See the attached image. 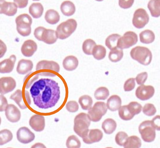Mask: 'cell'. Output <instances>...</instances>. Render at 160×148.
<instances>
[{"mask_svg": "<svg viewBox=\"0 0 160 148\" xmlns=\"http://www.w3.org/2000/svg\"><path fill=\"white\" fill-rule=\"evenodd\" d=\"M30 92L34 104L42 109L55 106L60 97L58 83L48 78H42L34 83Z\"/></svg>", "mask_w": 160, "mask_h": 148, "instance_id": "obj_1", "label": "cell"}, {"mask_svg": "<svg viewBox=\"0 0 160 148\" xmlns=\"http://www.w3.org/2000/svg\"><path fill=\"white\" fill-rule=\"evenodd\" d=\"M60 66L57 63L53 61L42 60L36 66V71L41 76L54 77L59 72Z\"/></svg>", "mask_w": 160, "mask_h": 148, "instance_id": "obj_2", "label": "cell"}, {"mask_svg": "<svg viewBox=\"0 0 160 148\" xmlns=\"http://www.w3.org/2000/svg\"><path fill=\"white\" fill-rule=\"evenodd\" d=\"M130 54L132 59L143 65H148L152 60V53L149 49L146 47H135L132 49Z\"/></svg>", "mask_w": 160, "mask_h": 148, "instance_id": "obj_3", "label": "cell"}, {"mask_svg": "<svg viewBox=\"0 0 160 148\" xmlns=\"http://www.w3.org/2000/svg\"><path fill=\"white\" fill-rule=\"evenodd\" d=\"M91 123V120L87 114L83 113L78 114L74 120V131L82 138L88 130Z\"/></svg>", "mask_w": 160, "mask_h": 148, "instance_id": "obj_4", "label": "cell"}, {"mask_svg": "<svg viewBox=\"0 0 160 148\" xmlns=\"http://www.w3.org/2000/svg\"><path fill=\"white\" fill-rule=\"evenodd\" d=\"M77 23L75 19H69L62 22L56 28V34L58 39L63 40L67 38L76 30Z\"/></svg>", "mask_w": 160, "mask_h": 148, "instance_id": "obj_5", "label": "cell"}, {"mask_svg": "<svg viewBox=\"0 0 160 148\" xmlns=\"http://www.w3.org/2000/svg\"><path fill=\"white\" fill-rule=\"evenodd\" d=\"M18 33L22 36H28L31 33L32 18L28 14H22L18 16L15 20Z\"/></svg>", "mask_w": 160, "mask_h": 148, "instance_id": "obj_6", "label": "cell"}, {"mask_svg": "<svg viewBox=\"0 0 160 148\" xmlns=\"http://www.w3.org/2000/svg\"><path fill=\"white\" fill-rule=\"evenodd\" d=\"M36 38L47 44H53L57 41L56 32L51 29H47L42 27H39L35 29L34 33Z\"/></svg>", "mask_w": 160, "mask_h": 148, "instance_id": "obj_7", "label": "cell"}, {"mask_svg": "<svg viewBox=\"0 0 160 148\" xmlns=\"http://www.w3.org/2000/svg\"><path fill=\"white\" fill-rule=\"evenodd\" d=\"M155 130L152 120L144 121L139 127V131L141 137L146 142H152L155 140L156 137Z\"/></svg>", "mask_w": 160, "mask_h": 148, "instance_id": "obj_8", "label": "cell"}, {"mask_svg": "<svg viewBox=\"0 0 160 148\" xmlns=\"http://www.w3.org/2000/svg\"><path fill=\"white\" fill-rule=\"evenodd\" d=\"M107 111V107L105 102H97L93 107L89 110L88 115L92 122H98L106 114Z\"/></svg>", "mask_w": 160, "mask_h": 148, "instance_id": "obj_9", "label": "cell"}, {"mask_svg": "<svg viewBox=\"0 0 160 148\" xmlns=\"http://www.w3.org/2000/svg\"><path fill=\"white\" fill-rule=\"evenodd\" d=\"M138 36L132 31L126 32L118 40V48L122 49L128 48L138 42Z\"/></svg>", "mask_w": 160, "mask_h": 148, "instance_id": "obj_10", "label": "cell"}, {"mask_svg": "<svg viewBox=\"0 0 160 148\" xmlns=\"http://www.w3.org/2000/svg\"><path fill=\"white\" fill-rule=\"evenodd\" d=\"M149 21V15L145 9L139 8L135 11L132 19V24L136 28H143Z\"/></svg>", "mask_w": 160, "mask_h": 148, "instance_id": "obj_11", "label": "cell"}, {"mask_svg": "<svg viewBox=\"0 0 160 148\" xmlns=\"http://www.w3.org/2000/svg\"><path fill=\"white\" fill-rule=\"evenodd\" d=\"M11 100L14 101L22 109H26L28 108L26 103L30 105L31 102L30 95L28 92L25 91L24 94L20 89H18L15 93L12 94L10 97Z\"/></svg>", "mask_w": 160, "mask_h": 148, "instance_id": "obj_12", "label": "cell"}, {"mask_svg": "<svg viewBox=\"0 0 160 148\" xmlns=\"http://www.w3.org/2000/svg\"><path fill=\"white\" fill-rule=\"evenodd\" d=\"M17 138L20 142L27 144L35 140V135L30 130L26 127H23L18 130Z\"/></svg>", "mask_w": 160, "mask_h": 148, "instance_id": "obj_13", "label": "cell"}, {"mask_svg": "<svg viewBox=\"0 0 160 148\" xmlns=\"http://www.w3.org/2000/svg\"><path fill=\"white\" fill-rule=\"evenodd\" d=\"M155 93L154 87L151 86L142 85L137 88L136 91V97L142 101L150 99Z\"/></svg>", "mask_w": 160, "mask_h": 148, "instance_id": "obj_14", "label": "cell"}, {"mask_svg": "<svg viewBox=\"0 0 160 148\" xmlns=\"http://www.w3.org/2000/svg\"><path fill=\"white\" fill-rule=\"evenodd\" d=\"M103 134L99 129L89 130L82 138L83 141L87 144L98 142L102 140Z\"/></svg>", "mask_w": 160, "mask_h": 148, "instance_id": "obj_15", "label": "cell"}, {"mask_svg": "<svg viewBox=\"0 0 160 148\" xmlns=\"http://www.w3.org/2000/svg\"><path fill=\"white\" fill-rule=\"evenodd\" d=\"M16 82L11 77H3L0 79V93L4 95L11 92L16 87Z\"/></svg>", "mask_w": 160, "mask_h": 148, "instance_id": "obj_16", "label": "cell"}, {"mask_svg": "<svg viewBox=\"0 0 160 148\" xmlns=\"http://www.w3.org/2000/svg\"><path fill=\"white\" fill-rule=\"evenodd\" d=\"M5 115L7 119L12 123H16L21 119V114L19 109L12 104H10L7 107L5 110Z\"/></svg>", "mask_w": 160, "mask_h": 148, "instance_id": "obj_17", "label": "cell"}, {"mask_svg": "<svg viewBox=\"0 0 160 148\" xmlns=\"http://www.w3.org/2000/svg\"><path fill=\"white\" fill-rule=\"evenodd\" d=\"M18 7L15 3L0 1V13L8 16H13L17 12Z\"/></svg>", "mask_w": 160, "mask_h": 148, "instance_id": "obj_18", "label": "cell"}, {"mask_svg": "<svg viewBox=\"0 0 160 148\" xmlns=\"http://www.w3.org/2000/svg\"><path fill=\"white\" fill-rule=\"evenodd\" d=\"M29 125L34 130L41 132L45 128V118L42 115L36 114L31 118L29 121Z\"/></svg>", "mask_w": 160, "mask_h": 148, "instance_id": "obj_19", "label": "cell"}, {"mask_svg": "<svg viewBox=\"0 0 160 148\" xmlns=\"http://www.w3.org/2000/svg\"><path fill=\"white\" fill-rule=\"evenodd\" d=\"M37 45L34 41L28 40L24 42L21 48V52L25 57H30L37 51Z\"/></svg>", "mask_w": 160, "mask_h": 148, "instance_id": "obj_20", "label": "cell"}, {"mask_svg": "<svg viewBox=\"0 0 160 148\" xmlns=\"http://www.w3.org/2000/svg\"><path fill=\"white\" fill-rule=\"evenodd\" d=\"M16 57L15 55H11L8 59L4 60L0 63V72L2 74L9 73L13 70Z\"/></svg>", "mask_w": 160, "mask_h": 148, "instance_id": "obj_21", "label": "cell"}, {"mask_svg": "<svg viewBox=\"0 0 160 148\" xmlns=\"http://www.w3.org/2000/svg\"><path fill=\"white\" fill-rule=\"evenodd\" d=\"M33 67V62L31 60L22 59L18 64L17 71L19 74L24 75L32 70Z\"/></svg>", "mask_w": 160, "mask_h": 148, "instance_id": "obj_22", "label": "cell"}, {"mask_svg": "<svg viewBox=\"0 0 160 148\" xmlns=\"http://www.w3.org/2000/svg\"><path fill=\"white\" fill-rule=\"evenodd\" d=\"M63 66L67 71L75 70L78 67V61L75 56H69L65 58L63 61Z\"/></svg>", "mask_w": 160, "mask_h": 148, "instance_id": "obj_23", "label": "cell"}, {"mask_svg": "<svg viewBox=\"0 0 160 148\" xmlns=\"http://www.w3.org/2000/svg\"><path fill=\"white\" fill-rule=\"evenodd\" d=\"M121 104L122 100L120 97L117 95H113L108 99L107 106L110 110L115 111L119 110Z\"/></svg>", "mask_w": 160, "mask_h": 148, "instance_id": "obj_24", "label": "cell"}, {"mask_svg": "<svg viewBox=\"0 0 160 148\" xmlns=\"http://www.w3.org/2000/svg\"><path fill=\"white\" fill-rule=\"evenodd\" d=\"M60 10L64 15L69 17L74 14L76 11V8L72 2L66 1L62 2L60 6Z\"/></svg>", "mask_w": 160, "mask_h": 148, "instance_id": "obj_25", "label": "cell"}, {"mask_svg": "<svg viewBox=\"0 0 160 148\" xmlns=\"http://www.w3.org/2000/svg\"><path fill=\"white\" fill-rule=\"evenodd\" d=\"M43 11V7L39 3H32L29 8V13L35 19L41 17Z\"/></svg>", "mask_w": 160, "mask_h": 148, "instance_id": "obj_26", "label": "cell"}, {"mask_svg": "<svg viewBox=\"0 0 160 148\" xmlns=\"http://www.w3.org/2000/svg\"><path fill=\"white\" fill-rule=\"evenodd\" d=\"M117 125L116 121L112 119L108 118L102 123V127L107 134H112L116 130Z\"/></svg>", "mask_w": 160, "mask_h": 148, "instance_id": "obj_27", "label": "cell"}, {"mask_svg": "<svg viewBox=\"0 0 160 148\" xmlns=\"http://www.w3.org/2000/svg\"><path fill=\"white\" fill-rule=\"evenodd\" d=\"M45 19L47 23L54 25L59 21L60 16L57 11L52 9L49 10L47 11L45 14Z\"/></svg>", "mask_w": 160, "mask_h": 148, "instance_id": "obj_28", "label": "cell"}, {"mask_svg": "<svg viewBox=\"0 0 160 148\" xmlns=\"http://www.w3.org/2000/svg\"><path fill=\"white\" fill-rule=\"evenodd\" d=\"M139 38L142 43L148 44L154 41L155 35L152 31L146 30L140 33Z\"/></svg>", "mask_w": 160, "mask_h": 148, "instance_id": "obj_29", "label": "cell"}, {"mask_svg": "<svg viewBox=\"0 0 160 148\" xmlns=\"http://www.w3.org/2000/svg\"><path fill=\"white\" fill-rule=\"evenodd\" d=\"M160 1L159 0H152L148 2V8L152 16L158 17L160 15Z\"/></svg>", "mask_w": 160, "mask_h": 148, "instance_id": "obj_30", "label": "cell"}, {"mask_svg": "<svg viewBox=\"0 0 160 148\" xmlns=\"http://www.w3.org/2000/svg\"><path fill=\"white\" fill-rule=\"evenodd\" d=\"M141 145L140 139L137 136H132L127 138L123 146L125 148H138Z\"/></svg>", "mask_w": 160, "mask_h": 148, "instance_id": "obj_31", "label": "cell"}, {"mask_svg": "<svg viewBox=\"0 0 160 148\" xmlns=\"http://www.w3.org/2000/svg\"><path fill=\"white\" fill-rule=\"evenodd\" d=\"M121 37V35L116 33L109 35L106 39V46L110 50L118 48V40Z\"/></svg>", "mask_w": 160, "mask_h": 148, "instance_id": "obj_32", "label": "cell"}, {"mask_svg": "<svg viewBox=\"0 0 160 148\" xmlns=\"http://www.w3.org/2000/svg\"><path fill=\"white\" fill-rule=\"evenodd\" d=\"M78 102L83 110H89L92 107L93 101L91 96L88 95H84L79 99Z\"/></svg>", "mask_w": 160, "mask_h": 148, "instance_id": "obj_33", "label": "cell"}, {"mask_svg": "<svg viewBox=\"0 0 160 148\" xmlns=\"http://www.w3.org/2000/svg\"><path fill=\"white\" fill-rule=\"evenodd\" d=\"M123 55V50L117 48L111 50L109 53V58L110 61L116 63L120 61Z\"/></svg>", "mask_w": 160, "mask_h": 148, "instance_id": "obj_34", "label": "cell"}, {"mask_svg": "<svg viewBox=\"0 0 160 148\" xmlns=\"http://www.w3.org/2000/svg\"><path fill=\"white\" fill-rule=\"evenodd\" d=\"M106 49L105 47L98 45L94 47L92 52V55L95 59L101 60L104 58L106 55Z\"/></svg>", "mask_w": 160, "mask_h": 148, "instance_id": "obj_35", "label": "cell"}, {"mask_svg": "<svg viewBox=\"0 0 160 148\" xmlns=\"http://www.w3.org/2000/svg\"><path fill=\"white\" fill-rule=\"evenodd\" d=\"M96 45V42L91 39L86 40L82 44V50L86 54L92 55L94 47Z\"/></svg>", "mask_w": 160, "mask_h": 148, "instance_id": "obj_36", "label": "cell"}, {"mask_svg": "<svg viewBox=\"0 0 160 148\" xmlns=\"http://www.w3.org/2000/svg\"><path fill=\"white\" fill-rule=\"evenodd\" d=\"M13 138V134L9 130L4 129L0 132V145H3L10 142Z\"/></svg>", "mask_w": 160, "mask_h": 148, "instance_id": "obj_37", "label": "cell"}, {"mask_svg": "<svg viewBox=\"0 0 160 148\" xmlns=\"http://www.w3.org/2000/svg\"><path fill=\"white\" fill-rule=\"evenodd\" d=\"M109 95V91L105 87H100L97 89L94 93V96L98 100H105Z\"/></svg>", "mask_w": 160, "mask_h": 148, "instance_id": "obj_38", "label": "cell"}, {"mask_svg": "<svg viewBox=\"0 0 160 148\" xmlns=\"http://www.w3.org/2000/svg\"><path fill=\"white\" fill-rule=\"evenodd\" d=\"M118 113L119 117L124 120H130L134 117V116L130 113L128 109L127 105H125L119 108Z\"/></svg>", "mask_w": 160, "mask_h": 148, "instance_id": "obj_39", "label": "cell"}, {"mask_svg": "<svg viewBox=\"0 0 160 148\" xmlns=\"http://www.w3.org/2000/svg\"><path fill=\"white\" fill-rule=\"evenodd\" d=\"M80 141L75 135H71L68 138L66 146L68 148H79L81 147Z\"/></svg>", "mask_w": 160, "mask_h": 148, "instance_id": "obj_40", "label": "cell"}, {"mask_svg": "<svg viewBox=\"0 0 160 148\" xmlns=\"http://www.w3.org/2000/svg\"><path fill=\"white\" fill-rule=\"evenodd\" d=\"M127 107L130 113L134 116L140 113L142 108V105L136 102H130Z\"/></svg>", "mask_w": 160, "mask_h": 148, "instance_id": "obj_41", "label": "cell"}, {"mask_svg": "<svg viewBox=\"0 0 160 148\" xmlns=\"http://www.w3.org/2000/svg\"><path fill=\"white\" fill-rule=\"evenodd\" d=\"M128 134L124 132H119L117 134L115 140L117 144L122 146L128 138Z\"/></svg>", "mask_w": 160, "mask_h": 148, "instance_id": "obj_42", "label": "cell"}, {"mask_svg": "<svg viewBox=\"0 0 160 148\" xmlns=\"http://www.w3.org/2000/svg\"><path fill=\"white\" fill-rule=\"evenodd\" d=\"M143 112L145 115L151 116L155 115L156 113L157 110L154 105L151 104H147L144 106Z\"/></svg>", "mask_w": 160, "mask_h": 148, "instance_id": "obj_43", "label": "cell"}, {"mask_svg": "<svg viewBox=\"0 0 160 148\" xmlns=\"http://www.w3.org/2000/svg\"><path fill=\"white\" fill-rule=\"evenodd\" d=\"M135 79V78H131L126 81L124 85V89L125 91H131L134 89L136 86Z\"/></svg>", "mask_w": 160, "mask_h": 148, "instance_id": "obj_44", "label": "cell"}, {"mask_svg": "<svg viewBox=\"0 0 160 148\" xmlns=\"http://www.w3.org/2000/svg\"><path fill=\"white\" fill-rule=\"evenodd\" d=\"M67 110L71 113H75L79 109L78 103L75 101H70L67 103L66 106Z\"/></svg>", "mask_w": 160, "mask_h": 148, "instance_id": "obj_45", "label": "cell"}, {"mask_svg": "<svg viewBox=\"0 0 160 148\" xmlns=\"http://www.w3.org/2000/svg\"><path fill=\"white\" fill-rule=\"evenodd\" d=\"M148 77V74L146 72H143L139 74L136 78V82L139 85L143 84L145 82Z\"/></svg>", "mask_w": 160, "mask_h": 148, "instance_id": "obj_46", "label": "cell"}, {"mask_svg": "<svg viewBox=\"0 0 160 148\" xmlns=\"http://www.w3.org/2000/svg\"><path fill=\"white\" fill-rule=\"evenodd\" d=\"M134 1H119V4L120 7L123 9H128L132 6Z\"/></svg>", "mask_w": 160, "mask_h": 148, "instance_id": "obj_47", "label": "cell"}, {"mask_svg": "<svg viewBox=\"0 0 160 148\" xmlns=\"http://www.w3.org/2000/svg\"><path fill=\"white\" fill-rule=\"evenodd\" d=\"M8 102L6 98L4 97L3 95H1V112L5 111L7 107L8 106Z\"/></svg>", "mask_w": 160, "mask_h": 148, "instance_id": "obj_48", "label": "cell"}, {"mask_svg": "<svg viewBox=\"0 0 160 148\" xmlns=\"http://www.w3.org/2000/svg\"><path fill=\"white\" fill-rule=\"evenodd\" d=\"M152 124L155 130L160 131V116H155L152 120Z\"/></svg>", "mask_w": 160, "mask_h": 148, "instance_id": "obj_49", "label": "cell"}, {"mask_svg": "<svg viewBox=\"0 0 160 148\" xmlns=\"http://www.w3.org/2000/svg\"><path fill=\"white\" fill-rule=\"evenodd\" d=\"M14 3L16 4L18 8H26L28 5V1L24 0V1H14Z\"/></svg>", "mask_w": 160, "mask_h": 148, "instance_id": "obj_50", "label": "cell"}]
</instances>
